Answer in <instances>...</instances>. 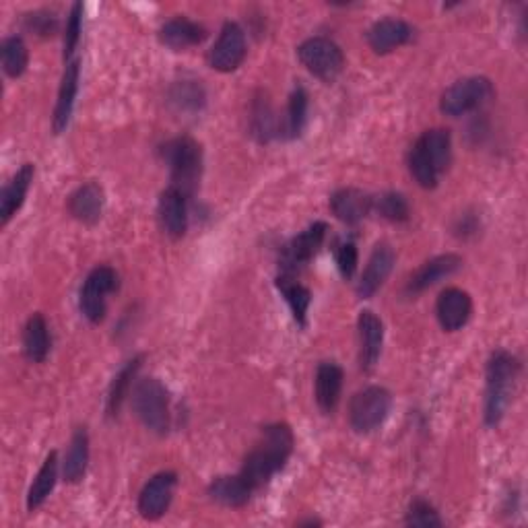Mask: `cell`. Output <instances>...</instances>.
<instances>
[{
    "instance_id": "obj_10",
    "label": "cell",
    "mask_w": 528,
    "mask_h": 528,
    "mask_svg": "<svg viewBox=\"0 0 528 528\" xmlns=\"http://www.w3.org/2000/svg\"><path fill=\"white\" fill-rule=\"evenodd\" d=\"M328 234V225L324 221H316L310 227H306L302 234H297L291 238L279 254V267L283 275L295 277V273H300L306 269L308 264L316 258L320 252L324 240Z\"/></svg>"
},
{
    "instance_id": "obj_14",
    "label": "cell",
    "mask_w": 528,
    "mask_h": 528,
    "mask_svg": "<svg viewBox=\"0 0 528 528\" xmlns=\"http://www.w3.org/2000/svg\"><path fill=\"white\" fill-rule=\"evenodd\" d=\"M436 316L446 333H456L465 328L473 316V300L465 289L448 287L438 295Z\"/></svg>"
},
{
    "instance_id": "obj_35",
    "label": "cell",
    "mask_w": 528,
    "mask_h": 528,
    "mask_svg": "<svg viewBox=\"0 0 528 528\" xmlns=\"http://www.w3.org/2000/svg\"><path fill=\"white\" fill-rule=\"evenodd\" d=\"M372 211H376L382 219L390 223H405L411 217L409 201L401 192H384L380 196H374Z\"/></svg>"
},
{
    "instance_id": "obj_16",
    "label": "cell",
    "mask_w": 528,
    "mask_h": 528,
    "mask_svg": "<svg viewBox=\"0 0 528 528\" xmlns=\"http://www.w3.org/2000/svg\"><path fill=\"white\" fill-rule=\"evenodd\" d=\"M462 269V258L458 254H440L429 258L427 262H423L421 267L415 271V275L409 279L405 291L407 295H419L423 291H427L429 287L438 285L440 281H446L448 277L456 275Z\"/></svg>"
},
{
    "instance_id": "obj_8",
    "label": "cell",
    "mask_w": 528,
    "mask_h": 528,
    "mask_svg": "<svg viewBox=\"0 0 528 528\" xmlns=\"http://www.w3.org/2000/svg\"><path fill=\"white\" fill-rule=\"evenodd\" d=\"M493 97V83L485 77H467L450 85L440 97V110L450 118L483 108Z\"/></svg>"
},
{
    "instance_id": "obj_17",
    "label": "cell",
    "mask_w": 528,
    "mask_h": 528,
    "mask_svg": "<svg viewBox=\"0 0 528 528\" xmlns=\"http://www.w3.org/2000/svg\"><path fill=\"white\" fill-rule=\"evenodd\" d=\"M357 333H359V363L363 372H372L382 353L384 345V324L380 316L372 310L359 312L357 318Z\"/></svg>"
},
{
    "instance_id": "obj_32",
    "label": "cell",
    "mask_w": 528,
    "mask_h": 528,
    "mask_svg": "<svg viewBox=\"0 0 528 528\" xmlns=\"http://www.w3.org/2000/svg\"><path fill=\"white\" fill-rule=\"evenodd\" d=\"M250 126H252V137L258 143H269L271 139L279 137V120L271 108V102L262 93L252 102Z\"/></svg>"
},
{
    "instance_id": "obj_26",
    "label": "cell",
    "mask_w": 528,
    "mask_h": 528,
    "mask_svg": "<svg viewBox=\"0 0 528 528\" xmlns=\"http://www.w3.org/2000/svg\"><path fill=\"white\" fill-rule=\"evenodd\" d=\"M254 491L240 475H223L211 481L209 498L225 508H244Z\"/></svg>"
},
{
    "instance_id": "obj_2",
    "label": "cell",
    "mask_w": 528,
    "mask_h": 528,
    "mask_svg": "<svg viewBox=\"0 0 528 528\" xmlns=\"http://www.w3.org/2000/svg\"><path fill=\"white\" fill-rule=\"evenodd\" d=\"M520 376V361L506 349H495L485 368L483 421L487 427L500 425L512 401V392Z\"/></svg>"
},
{
    "instance_id": "obj_22",
    "label": "cell",
    "mask_w": 528,
    "mask_h": 528,
    "mask_svg": "<svg viewBox=\"0 0 528 528\" xmlns=\"http://www.w3.org/2000/svg\"><path fill=\"white\" fill-rule=\"evenodd\" d=\"M207 40V29L188 17H176L163 23L159 29V42L170 50H188Z\"/></svg>"
},
{
    "instance_id": "obj_13",
    "label": "cell",
    "mask_w": 528,
    "mask_h": 528,
    "mask_svg": "<svg viewBox=\"0 0 528 528\" xmlns=\"http://www.w3.org/2000/svg\"><path fill=\"white\" fill-rule=\"evenodd\" d=\"M157 219L165 236L172 240L184 238L188 231V196L174 186L165 188L159 194Z\"/></svg>"
},
{
    "instance_id": "obj_5",
    "label": "cell",
    "mask_w": 528,
    "mask_h": 528,
    "mask_svg": "<svg viewBox=\"0 0 528 528\" xmlns=\"http://www.w3.org/2000/svg\"><path fill=\"white\" fill-rule=\"evenodd\" d=\"M132 411L157 436L170 429V394L157 378H143L132 388Z\"/></svg>"
},
{
    "instance_id": "obj_6",
    "label": "cell",
    "mask_w": 528,
    "mask_h": 528,
    "mask_svg": "<svg viewBox=\"0 0 528 528\" xmlns=\"http://www.w3.org/2000/svg\"><path fill=\"white\" fill-rule=\"evenodd\" d=\"M392 409V394L384 386L359 390L349 403V425L355 434H372L386 421Z\"/></svg>"
},
{
    "instance_id": "obj_19",
    "label": "cell",
    "mask_w": 528,
    "mask_h": 528,
    "mask_svg": "<svg viewBox=\"0 0 528 528\" xmlns=\"http://www.w3.org/2000/svg\"><path fill=\"white\" fill-rule=\"evenodd\" d=\"M413 36L415 29L407 21L396 17L376 21L366 33L368 44L376 54H390L396 48H403L413 40Z\"/></svg>"
},
{
    "instance_id": "obj_18",
    "label": "cell",
    "mask_w": 528,
    "mask_h": 528,
    "mask_svg": "<svg viewBox=\"0 0 528 528\" xmlns=\"http://www.w3.org/2000/svg\"><path fill=\"white\" fill-rule=\"evenodd\" d=\"M394 262H396V254L390 244L382 242L374 248L366 269H363L357 283V295L361 300H370V297H374L380 291V287L386 283V279L394 269Z\"/></svg>"
},
{
    "instance_id": "obj_21",
    "label": "cell",
    "mask_w": 528,
    "mask_h": 528,
    "mask_svg": "<svg viewBox=\"0 0 528 528\" xmlns=\"http://www.w3.org/2000/svg\"><path fill=\"white\" fill-rule=\"evenodd\" d=\"M343 368L337 361H322L316 370V403L322 413H335L343 394Z\"/></svg>"
},
{
    "instance_id": "obj_25",
    "label": "cell",
    "mask_w": 528,
    "mask_h": 528,
    "mask_svg": "<svg viewBox=\"0 0 528 528\" xmlns=\"http://www.w3.org/2000/svg\"><path fill=\"white\" fill-rule=\"evenodd\" d=\"M33 176H36V168L33 163H23L17 170V174L11 178V182L5 186L3 194H0V223L9 225V221L19 213L23 207L27 192L31 188Z\"/></svg>"
},
{
    "instance_id": "obj_3",
    "label": "cell",
    "mask_w": 528,
    "mask_h": 528,
    "mask_svg": "<svg viewBox=\"0 0 528 528\" xmlns=\"http://www.w3.org/2000/svg\"><path fill=\"white\" fill-rule=\"evenodd\" d=\"M452 163V135L446 128L425 130L409 151V172L413 180L434 190Z\"/></svg>"
},
{
    "instance_id": "obj_23",
    "label": "cell",
    "mask_w": 528,
    "mask_h": 528,
    "mask_svg": "<svg viewBox=\"0 0 528 528\" xmlns=\"http://www.w3.org/2000/svg\"><path fill=\"white\" fill-rule=\"evenodd\" d=\"M104 207H106V194L104 188L97 182H87L69 196V213L85 225H95L99 219H102Z\"/></svg>"
},
{
    "instance_id": "obj_7",
    "label": "cell",
    "mask_w": 528,
    "mask_h": 528,
    "mask_svg": "<svg viewBox=\"0 0 528 528\" xmlns=\"http://www.w3.org/2000/svg\"><path fill=\"white\" fill-rule=\"evenodd\" d=\"M297 58L308 73L324 83H333L345 69V54L337 42L324 36H314L297 46Z\"/></svg>"
},
{
    "instance_id": "obj_29",
    "label": "cell",
    "mask_w": 528,
    "mask_h": 528,
    "mask_svg": "<svg viewBox=\"0 0 528 528\" xmlns=\"http://www.w3.org/2000/svg\"><path fill=\"white\" fill-rule=\"evenodd\" d=\"M87 465H89V434L85 427H77L62 462L64 481L71 485L83 481L87 473Z\"/></svg>"
},
{
    "instance_id": "obj_11",
    "label": "cell",
    "mask_w": 528,
    "mask_h": 528,
    "mask_svg": "<svg viewBox=\"0 0 528 528\" xmlns=\"http://www.w3.org/2000/svg\"><path fill=\"white\" fill-rule=\"evenodd\" d=\"M246 54H248V44L244 29L236 21L223 23L219 38L209 52L211 69L217 73H234L246 60Z\"/></svg>"
},
{
    "instance_id": "obj_30",
    "label": "cell",
    "mask_w": 528,
    "mask_h": 528,
    "mask_svg": "<svg viewBox=\"0 0 528 528\" xmlns=\"http://www.w3.org/2000/svg\"><path fill=\"white\" fill-rule=\"evenodd\" d=\"M279 293L285 297V302L291 310L293 320L300 324L302 328L308 324V312H310V304H312V291L302 285L300 281H295V277L291 275H279L275 281Z\"/></svg>"
},
{
    "instance_id": "obj_9",
    "label": "cell",
    "mask_w": 528,
    "mask_h": 528,
    "mask_svg": "<svg viewBox=\"0 0 528 528\" xmlns=\"http://www.w3.org/2000/svg\"><path fill=\"white\" fill-rule=\"evenodd\" d=\"M116 289H118V273L112 267H108V264L95 267L87 275L81 287V295H79L81 314L91 324L104 322L108 312V295H112Z\"/></svg>"
},
{
    "instance_id": "obj_1",
    "label": "cell",
    "mask_w": 528,
    "mask_h": 528,
    "mask_svg": "<svg viewBox=\"0 0 528 528\" xmlns=\"http://www.w3.org/2000/svg\"><path fill=\"white\" fill-rule=\"evenodd\" d=\"M293 446L295 438L287 423L267 425L262 429L260 442L246 456L238 475L256 493L260 487L267 485L277 473L285 469L289 456L293 454Z\"/></svg>"
},
{
    "instance_id": "obj_31",
    "label": "cell",
    "mask_w": 528,
    "mask_h": 528,
    "mask_svg": "<svg viewBox=\"0 0 528 528\" xmlns=\"http://www.w3.org/2000/svg\"><path fill=\"white\" fill-rule=\"evenodd\" d=\"M58 481V454L50 452L48 458L44 460L42 469L38 471L36 479H33L29 491H27V510L29 512H36L38 508H42L46 504V500L50 498V493L54 491Z\"/></svg>"
},
{
    "instance_id": "obj_27",
    "label": "cell",
    "mask_w": 528,
    "mask_h": 528,
    "mask_svg": "<svg viewBox=\"0 0 528 528\" xmlns=\"http://www.w3.org/2000/svg\"><path fill=\"white\" fill-rule=\"evenodd\" d=\"M143 361H145V355L139 353L132 359H128L124 366L118 370V374L114 376L110 388H108V396H106V413L108 417H118L126 396H130V388H132V382H135L139 370L143 368Z\"/></svg>"
},
{
    "instance_id": "obj_12",
    "label": "cell",
    "mask_w": 528,
    "mask_h": 528,
    "mask_svg": "<svg viewBox=\"0 0 528 528\" xmlns=\"http://www.w3.org/2000/svg\"><path fill=\"white\" fill-rule=\"evenodd\" d=\"M178 487V475L174 471H161L153 475L139 493V514L145 520H159L170 510Z\"/></svg>"
},
{
    "instance_id": "obj_28",
    "label": "cell",
    "mask_w": 528,
    "mask_h": 528,
    "mask_svg": "<svg viewBox=\"0 0 528 528\" xmlns=\"http://www.w3.org/2000/svg\"><path fill=\"white\" fill-rule=\"evenodd\" d=\"M52 337L48 322L42 314H33L23 328V353L31 363H42L48 359Z\"/></svg>"
},
{
    "instance_id": "obj_33",
    "label": "cell",
    "mask_w": 528,
    "mask_h": 528,
    "mask_svg": "<svg viewBox=\"0 0 528 528\" xmlns=\"http://www.w3.org/2000/svg\"><path fill=\"white\" fill-rule=\"evenodd\" d=\"M170 102L174 104L176 110L194 114L205 108L207 93H205V87L198 81H178L170 89Z\"/></svg>"
},
{
    "instance_id": "obj_37",
    "label": "cell",
    "mask_w": 528,
    "mask_h": 528,
    "mask_svg": "<svg viewBox=\"0 0 528 528\" xmlns=\"http://www.w3.org/2000/svg\"><path fill=\"white\" fill-rule=\"evenodd\" d=\"M405 524L417 526V528H438L444 524V520L440 518L438 510L432 504L419 498V500L411 502L407 516H405Z\"/></svg>"
},
{
    "instance_id": "obj_39",
    "label": "cell",
    "mask_w": 528,
    "mask_h": 528,
    "mask_svg": "<svg viewBox=\"0 0 528 528\" xmlns=\"http://www.w3.org/2000/svg\"><path fill=\"white\" fill-rule=\"evenodd\" d=\"M25 27L31 31V33H38V36L42 38H48V36H54L56 29H58V17L54 11H33L29 15H25Z\"/></svg>"
},
{
    "instance_id": "obj_38",
    "label": "cell",
    "mask_w": 528,
    "mask_h": 528,
    "mask_svg": "<svg viewBox=\"0 0 528 528\" xmlns=\"http://www.w3.org/2000/svg\"><path fill=\"white\" fill-rule=\"evenodd\" d=\"M335 260H337V269L345 281H351L357 273V264H359V252L353 240H341L335 244Z\"/></svg>"
},
{
    "instance_id": "obj_24",
    "label": "cell",
    "mask_w": 528,
    "mask_h": 528,
    "mask_svg": "<svg viewBox=\"0 0 528 528\" xmlns=\"http://www.w3.org/2000/svg\"><path fill=\"white\" fill-rule=\"evenodd\" d=\"M308 110H310V95L306 87L297 85L291 91L285 114L279 120V137L285 141L300 139L308 124Z\"/></svg>"
},
{
    "instance_id": "obj_20",
    "label": "cell",
    "mask_w": 528,
    "mask_h": 528,
    "mask_svg": "<svg viewBox=\"0 0 528 528\" xmlns=\"http://www.w3.org/2000/svg\"><path fill=\"white\" fill-rule=\"evenodd\" d=\"M374 196L359 188H341L330 196V211L345 225H359L372 213Z\"/></svg>"
},
{
    "instance_id": "obj_34",
    "label": "cell",
    "mask_w": 528,
    "mask_h": 528,
    "mask_svg": "<svg viewBox=\"0 0 528 528\" xmlns=\"http://www.w3.org/2000/svg\"><path fill=\"white\" fill-rule=\"evenodd\" d=\"M0 62H3V71L11 79H19L25 75L29 64V50L19 36H11L3 40L0 46Z\"/></svg>"
},
{
    "instance_id": "obj_15",
    "label": "cell",
    "mask_w": 528,
    "mask_h": 528,
    "mask_svg": "<svg viewBox=\"0 0 528 528\" xmlns=\"http://www.w3.org/2000/svg\"><path fill=\"white\" fill-rule=\"evenodd\" d=\"M79 81H81V62L71 60L64 64L62 81L58 87V97L54 106V116H52V128L54 135H62V132L69 128L73 110H75V99L79 93Z\"/></svg>"
},
{
    "instance_id": "obj_36",
    "label": "cell",
    "mask_w": 528,
    "mask_h": 528,
    "mask_svg": "<svg viewBox=\"0 0 528 528\" xmlns=\"http://www.w3.org/2000/svg\"><path fill=\"white\" fill-rule=\"evenodd\" d=\"M81 31H83V5L75 3L71 7L69 17H66V27H64V42H62V56L64 64L75 60V52L81 42Z\"/></svg>"
},
{
    "instance_id": "obj_4",
    "label": "cell",
    "mask_w": 528,
    "mask_h": 528,
    "mask_svg": "<svg viewBox=\"0 0 528 528\" xmlns=\"http://www.w3.org/2000/svg\"><path fill=\"white\" fill-rule=\"evenodd\" d=\"M161 157L170 170V186L190 198L203 176L201 143H196L192 137H176L161 147Z\"/></svg>"
}]
</instances>
